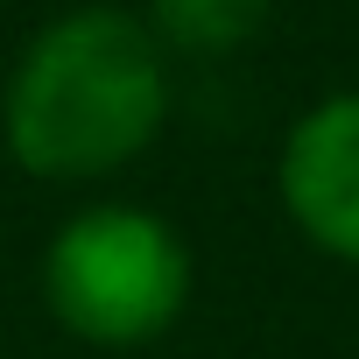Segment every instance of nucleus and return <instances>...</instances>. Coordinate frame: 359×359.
I'll use <instances>...</instances> for the list:
<instances>
[{
	"label": "nucleus",
	"mask_w": 359,
	"mask_h": 359,
	"mask_svg": "<svg viewBox=\"0 0 359 359\" xmlns=\"http://www.w3.org/2000/svg\"><path fill=\"white\" fill-rule=\"evenodd\" d=\"M169 120V50L127 8H71L15 57L0 134L29 176L92 184L127 169Z\"/></svg>",
	"instance_id": "f257e3e1"
},
{
	"label": "nucleus",
	"mask_w": 359,
	"mask_h": 359,
	"mask_svg": "<svg viewBox=\"0 0 359 359\" xmlns=\"http://www.w3.org/2000/svg\"><path fill=\"white\" fill-rule=\"evenodd\" d=\"M275 15V0H148V36L176 57H233Z\"/></svg>",
	"instance_id": "20e7f679"
},
{
	"label": "nucleus",
	"mask_w": 359,
	"mask_h": 359,
	"mask_svg": "<svg viewBox=\"0 0 359 359\" xmlns=\"http://www.w3.org/2000/svg\"><path fill=\"white\" fill-rule=\"evenodd\" d=\"M282 205L310 247L359 268V92H331L289 127Z\"/></svg>",
	"instance_id": "7ed1b4c3"
},
{
	"label": "nucleus",
	"mask_w": 359,
	"mask_h": 359,
	"mask_svg": "<svg viewBox=\"0 0 359 359\" xmlns=\"http://www.w3.org/2000/svg\"><path fill=\"white\" fill-rule=\"evenodd\" d=\"M50 317L106 352L155 345L191 303V247L148 205H85L43 254Z\"/></svg>",
	"instance_id": "f03ea898"
}]
</instances>
